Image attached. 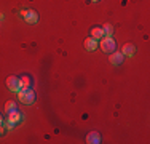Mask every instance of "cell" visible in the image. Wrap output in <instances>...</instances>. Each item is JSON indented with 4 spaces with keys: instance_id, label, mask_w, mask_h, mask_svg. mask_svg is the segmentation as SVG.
<instances>
[{
    "instance_id": "6da1fadb",
    "label": "cell",
    "mask_w": 150,
    "mask_h": 144,
    "mask_svg": "<svg viewBox=\"0 0 150 144\" xmlns=\"http://www.w3.org/2000/svg\"><path fill=\"white\" fill-rule=\"evenodd\" d=\"M18 99H19L23 104H26V106H32V104L35 103V93H34V90H30V88H21L19 91H18Z\"/></svg>"
},
{
    "instance_id": "7a4b0ae2",
    "label": "cell",
    "mask_w": 150,
    "mask_h": 144,
    "mask_svg": "<svg viewBox=\"0 0 150 144\" xmlns=\"http://www.w3.org/2000/svg\"><path fill=\"white\" fill-rule=\"evenodd\" d=\"M101 48H102V51H105V53H113V51L117 50V42H115V38L104 35V37L101 38Z\"/></svg>"
},
{
    "instance_id": "3957f363",
    "label": "cell",
    "mask_w": 150,
    "mask_h": 144,
    "mask_svg": "<svg viewBox=\"0 0 150 144\" xmlns=\"http://www.w3.org/2000/svg\"><path fill=\"white\" fill-rule=\"evenodd\" d=\"M21 14V18H23L26 23H29V24H37L38 23V13L37 11H34V10H23V11L19 13Z\"/></svg>"
},
{
    "instance_id": "277c9868",
    "label": "cell",
    "mask_w": 150,
    "mask_h": 144,
    "mask_svg": "<svg viewBox=\"0 0 150 144\" xmlns=\"http://www.w3.org/2000/svg\"><path fill=\"white\" fill-rule=\"evenodd\" d=\"M6 86H8L10 91L13 93H18L21 90V85H19V77H15V75H10L6 78Z\"/></svg>"
},
{
    "instance_id": "5b68a950",
    "label": "cell",
    "mask_w": 150,
    "mask_h": 144,
    "mask_svg": "<svg viewBox=\"0 0 150 144\" xmlns=\"http://www.w3.org/2000/svg\"><path fill=\"white\" fill-rule=\"evenodd\" d=\"M6 122H8V123H11V125H18V123H21V122H23V114L18 112V109H16V110H11V112H8Z\"/></svg>"
},
{
    "instance_id": "8992f818",
    "label": "cell",
    "mask_w": 150,
    "mask_h": 144,
    "mask_svg": "<svg viewBox=\"0 0 150 144\" xmlns=\"http://www.w3.org/2000/svg\"><path fill=\"white\" fill-rule=\"evenodd\" d=\"M86 143L88 144H99L101 143V135L98 131H90L86 135Z\"/></svg>"
},
{
    "instance_id": "52a82bcc",
    "label": "cell",
    "mask_w": 150,
    "mask_h": 144,
    "mask_svg": "<svg viewBox=\"0 0 150 144\" xmlns=\"http://www.w3.org/2000/svg\"><path fill=\"white\" fill-rule=\"evenodd\" d=\"M110 63L113 64V66H120L121 63H123V55H121V51H113L110 53Z\"/></svg>"
},
{
    "instance_id": "ba28073f",
    "label": "cell",
    "mask_w": 150,
    "mask_h": 144,
    "mask_svg": "<svg viewBox=\"0 0 150 144\" xmlns=\"http://www.w3.org/2000/svg\"><path fill=\"white\" fill-rule=\"evenodd\" d=\"M83 45H85V48H86L88 51H94V50L98 48V40H94L93 37H88V38H85Z\"/></svg>"
},
{
    "instance_id": "9c48e42d",
    "label": "cell",
    "mask_w": 150,
    "mask_h": 144,
    "mask_svg": "<svg viewBox=\"0 0 150 144\" xmlns=\"http://www.w3.org/2000/svg\"><path fill=\"white\" fill-rule=\"evenodd\" d=\"M136 53V46L133 43H125L123 45V50H121V55L123 56H133Z\"/></svg>"
},
{
    "instance_id": "30bf717a",
    "label": "cell",
    "mask_w": 150,
    "mask_h": 144,
    "mask_svg": "<svg viewBox=\"0 0 150 144\" xmlns=\"http://www.w3.org/2000/svg\"><path fill=\"white\" fill-rule=\"evenodd\" d=\"M90 34H91V37L94 38V40H101V38L104 37V31H102V27H99V26L93 27Z\"/></svg>"
},
{
    "instance_id": "8fae6325",
    "label": "cell",
    "mask_w": 150,
    "mask_h": 144,
    "mask_svg": "<svg viewBox=\"0 0 150 144\" xmlns=\"http://www.w3.org/2000/svg\"><path fill=\"white\" fill-rule=\"evenodd\" d=\"M19 85H21V88H30L32 86L30 75H23V77H19Z\"/></svg>"
},
{
    "instance_id": "7c38bea8",
    "label": "cell",
    "mask_w": 150,
    "mask_h": 144,
    "mask_svg": "<svg viewBox=\"0 0 150 144\" xmlns=\"http://www.w3.org/2000/svg\"><path fill=\"white\" fill-rule=\"evenodd\" d=\"M16 103L15 101H6V104H5V112L8 114V112H11V110H16Z\"/></svg>"
},
{
    "instance_id": "4fadbf2b",
    "label": "cell",
    "mask_w": 150,
    "mask_h": 144,
    "mask_svg": "<svg viewBox=\"0 0 150 144\" xmlns=\"http://www.w3.org/2000/svg\"><path fill=\"white\" fill-rule=\"evenodd\" d=\"M102 31H104V35H107V37H112L113 34V27L110 26V24H104V26H101Z\"/></svg>"
},
{
    "instance_id": "5bb4252c",
    "label": "cell",
    "mask_w": 150,
    "mask_h": 144,
    "mask_svg": "<svg viewBox=\"0 0 150 144\" xmlns=\"http://www.w3.org/2000/svg\"><path fill=\"white\" fill-rule=\"evenodd\" d=\"M3 133H5V127H2V125H0V135H3Z\"/></svg>"
},
{
    "instance_id": "9a60e30c",
    "label": "cell",
    "mask_w": 150,
    "mask_h": 144,
    "mask_svg": "<svg viewBox=\"0 0 150 144\" xmlns=\"http://www.w3.org/2000/svg\"><path fill=\"white\" fill-rule=\"evenodd\" d=\"M2 123H3V117L0 115V125H2Z\"/></svg>"
},
{
    "instance_id": "2e32d148",
    "label": "cell",
    "mask_w": 150,
    "mask_h": 144,
    "mask_svg": "<svg viewBox=\"0 0 150 144\" xmlns=\"http://www.w3.org/2000/svg\"><path fill=\"white\" fill-rule=\"evenodd\" d=\"M0 19H3V14L2 13H0Z\"/></svg>"
},
{
    "instance_id": "e0dca14e",
    "label": "cell",
    "mask_w": 150,
    "mask_h": 144,
    "mask_svg": "<svg viewBox=\"0 0 150 144\" xmlns=\"http://www.w3.org/2000/svg\"><path fill=\"white\" fill-rule=\"evenodd\" d=\"M91 2H99V0H91Z\"/></svg>"
}]
</instances>
